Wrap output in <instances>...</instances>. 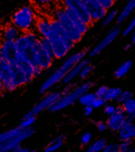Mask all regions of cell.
<instances>
[{
	"label": "cell",
	"mask_w": 135,
	"mask_h": 152,
	"mask_svg": "<svg viewBox=\"0 0 135 152\" xmlns=\"http://www.w3.org/2000/svg\"><path fill=\"white\" fill-rule=\"evenodd\" d=\"M54 20H57L58 23L62 26V28L66 31V34L69 35V38L73 40V43H78L83 39L84 34L89 30V26L85 24L78 16H76L73 12L68 11V10L62 8V7H57L54 10Z\"/></svg>",
	"instance_id": "1"
},
{
	"label": "cell",
	"mask_w": 135,
	"mask_h": 152,
	"mask_svg": "<svg viewBox=\"0 0 135 152\" xmlns=\"http://www.w3.org/2000/svg\"><path fill=\"white\" fill-rule=\"evenodd\" d=\"M27 149H29L27 147H22V145H20V148H19V151H18V152H27Z\"/></svg>",
	"instance_id": "42"
},
{
	"label": "cell",
	"mask_w": 135,
	"mask_h": 152,
	"mask_svg": "<svg viewBox=\"0 0 135 152\" xmlns=\"http://www.w3.org/2000/svg\"><path fill=\"white\" fill-rule=\"evenodd\" d=\"M131 67H132V61H131V59L124 61L122 65H119V66L116 67L115 73H114L115 78H123V77H126L127 73L131 70Z\"/></svg>",
	"instance_id": "19"
},
{
	"label": "cell",
	"mask_w": 135,
	"mask_h": 152,
	"mask_svg": "<svg viewBox=\"0 0 135 152\" xmlns=\"http://www.w3.org/2000/svg\"><path fill=\"white\" fill-rule=\"evenodd\" d=\"M95 126L97 128L99 132H105V131H107L105 121H95Z\"/></svg>",
	"instance_id": "38"
},
{
	"label": "cell",
	"mask_w": 135,
	"mask_h": 152,
	"mask_svg": "<svg viewBox=\"0 0 135 152\" xmlns=\"http://www.w3.org/2000/svg\"><path fill=\"white\" fill-rule=\"evenodd\" d=\"M96 98V96H95V93H92V92H86V93H84L83 96H80V98H78V102L81 104L83 106H86V105H92V102H93V100Z\"/></svg>",
	"instance_id": "25"
},
{
	"label": "cell",
	"mask_w": 135,
	"mask_h": 152,
	"mask_svg": "<svg viewBox=\"0 0 135 152\" xmlns=\"http://www.w3.org/2000/svg\"><path fill=\"white\" fill-rule=\"evenodd\" d=\"M85 152H89V151H88V149H86V151H85Z\"/></svg>",
	"instance_id": "47"
},
{
	"label": "cell",
	"mask_w": 135,
	"mask_h": 152,
	"mask_svg": "<svg viewBox=\"0 0 135 152\" xmlns=\"http://www.w3.org/2000/svg\"><path fill=\"white\" fill-rule=\"evenodd\" d=\"M92 70H93V66L91 65V63H88V65H85V66H84L83 69L80 70L77 78H80V80H84V78H86L89 74H91V72H92Z\"/></svg>",
	"instance_id": "30"
},
{
	"label": "cell",
	"mask_w": 135,
	"mask_h": 152,
	"mask_svg": "<svg viewBox=\"0 0 135 152\" xmlns=\"http://www.w3.org/2000/svg\"><path fill=\"white\" fill-rule=\"evenodd\" d=\"M61 7L70 12H73L76 16H78L84 23L88 24V26L93 24L92 20H91V16H89L88 8H86V6L83 3V0H62V6Z\"/></svg>",
	"instance_id": "7"
},
{
	"label": "cell",
	"mask_w": 135,
	"mask_h": 152,
	"mask_svg": "<svg viewBox=\"0 0 135 152\" xmlns=\"http://www.w3.org/2000/svg\"><path fill=\"white\" fill-rule=\"evenodd\" d=\"M97 3L100 4L101 8H104L107 12L109 11V10L114 7V4H115V1L114 0H97Z\"/></svg>",
	"instance_id": "32"
},
{
	"label": "cell",
	"mask_w": 135,
	"mask_h": 152,
	"mask_svg": "<svg viewBox=\"0 0 135 152\" xmlns=\"http://www.w3.org/2000/svg\"><path fill=\"white\" fill-rule=\"evenodd\" d=\"M39 39H41L39 35L34 30H31V31L22 32L20 37L15 40V46H16L19 58L31 63L34 67H35L37 53L38 49H39Z\"/></svg>",
	"instance_id": "3"
},
{
	"label": "cell",
	"mask_w": 135,
	"mask_h": 152,
	"mask_svg": "<svg viewBox=\"0 0 135 152\" xmlns=\"http://www.w3.org/2000/svg\"><path fill=\"white\" fill-rule=\"evenodd\" d=\"M130 43H131V45H134V43H135V34H134V32L131 34V42H130Z\"/></svg>",
	"instance_id": "43"
},
{
	"label": "cell",
	"mask_w": 135,
	"mask_h": 152,
	"mask_svg": "<svg viewBox=\"0 0 135 152\" xmlns=\"http://www.w3.org/2000/svg\"><path fill=\"white\" fill-rule=\"evenodd\" d=\"M83 113H84V116H91L93 113V108L91 105H86V106H84V110H83Z\"/></svg>",
	"instance_id": "39"
},
{
	"label": "cell",
	"mask_w": 135,
	"mask_h": 152,
	"mask_svg": "<svg viewBox=\"0 0 135 152\" xmlns=\"http://www.w3.org/2000/svg\"><path fill=\"white\" fill-rule=\"evenodd\" d=\"M114 1H116V0H114Z\"/></svg>",
	"instance_id": "48"
},
{
	"label": "cell",
	"mask_w": 135,
	"mask_h": 152,
	"mask_svg": "<svg viewBox=\"0 0 135 152\" xmlns=\"http://www.w3.org/2000/svg\"><path fill=\"white\" fill-rule=\"evenodd\" d=\"M0 57L3 58L4 61H7L8 63H11V65H15L16 61L19 59L15 42H11V40H1V42H0Z\"/></svg>",
	"instance_id": "10"
},
{
	"label": "cell",
	"mask_w": 135,
	"mask_h": 152,
	"mask_svg": "<svg viewBox=\"0 0 135 152\" xmlns=\"http://www.w3.org/2000/svg\"><path fill=\"white\" fill-rule=\"evenodd\" d=\"M35 22H37V15H35L34 8L30 6H23L16 12H14L11 18V24L16 27L20 32L34 30Z\"/></svg>",
	"instance_id": "6"
},
{
	"label": "cell",
	"mask_w": 135,
	"mask_h": 152,
	"mask_svg": "<svg viewBox=\"0 0 135 152\" xmlns=\"http://www.w3.org/2000/svg\"><path fill=\"white\" fill-rule=\"evenodd\" d=\"M107 140L104 137H99L97 140H95L91 145L88 147V151L89 152H101V149L105 147Z\"/></svg>",
	"instance_id": "23"
},
{
	"label": "cell",
	"mask_w": 135,
	"mask_h": 152,
	"mask_svg": "<svg viewBox=\"0 0 135 152\" xmlns=\"http://www.w3.org/2000/svg\"><path fill=\"white\" fill-rule=\"evenodd\" d=\"M119 34H120V27H114V28H112L111 31H109L92 50H91V51H89V57H96V55H99L104 49H107V47L119 37Z\"/></svg>",
	"instance_id": "11"
},
{
	"label": "cell",
	"mask_w": 135,
	"mask_h": 152,
	"mask_svg": "<svg viewBox=\"0 0 135 152\" xmlns=\"http://www.w3.org/2000/svg\"><path fill=\"white\" fill-rule=\"evenodd\" d=\"M92 86H93V83L91 82V81H86V82H84V83H81V85L76 86L75 89H70L68 93L61 94L60 98H58V100L55 101V102L53 104V105L50 106L47 110H50V112H58V110L65 109V108H68L69 105L75 104L76 101L80 98V96H83L84 93L89 92V89H91Z\"/></svg>",
	"instance_id": "5"
},
{
	"label": "cell",
	"mask_w": 135,
	"mask_h": 152,
	"mask_svg": "<svg viewBox=\"0 0 135 152\" xmlns=\"http://www.w3.org/2000/svg\"><path fill=\"white\" fill-rule=\"evenodd\" d=\"M89 61L86 59V58H84V59H81L78 63H76L75 66L72 67V69L69 70V72L65 74V77L61 80V82L63 83V85H70V83H73V81L76 80V77L78 75V73H80V70L83 69L85 65H88Z\"/></svg>",
	"instance_id": "13"
},
{
	"label": "cell",
	"mask_w": 135,
	"mask_h": 152,
	"mask_svg": "<svg viewBox=\"0 0 135 152\" xmlns=\"http://www.w3.org/2000/svg\"><path fill=\"white\" fill-rule=\"evenodd\" d=\"M34 28L35 32L39 35V38H45L50 42L53 54H54V59H62L69 54V46L54 32V30L52 28V24H50V19H46V18L37 19Z\"/></svg>",
	"instance_id": "2"
},
{
	"label": "cell",
	"mask_w": 135,
	"mask_h": 152,
	"mask_svg": "<svg viewBox=\"0 0 135 152\" xmlns=\"http://www.w3.org/2000/svg\"><path fill=\"white\" fill-rule=\"evenodd\" d=\"M118 10L115 8H111L108 12H107V15L103 18V27H108L109 24L114 22V20L116 19V15H118Z\"/></svg>",
	"instance_id": "26"
},
{
	"label": "cell",
	"mask_w": 135,
	"mask_h": 152,
	"mask_svg": "<svg viewBox=\"0 0 135 152\" xmlns=\"http://www.w3.org/2000/svg\"><path fill=\"white\" fill-rule=\"evenodd\" d=\"M101 152H119L118 151V144L116 143H107L105 147L101 149Z\"/></svg>",
	"instance_id": "36"
},
{
	"label": "cell",
	"mask_w": 135,
	"mask_h": 152,
	"mask_svg": "<svg viewBox=\"0 0 135 152\" xmlns=\"http://www.w3.org/2000/svg\"><path fill=\"white\" fill-rule=\"evenodd\" d=\"M61 96V92H58V90H53V92H49L45 97L42 98V100L39 101V102L37 104V105L32 108V109H30L29 112L26 113V116H35L37 117L39 113H42L43 110L49 109L50 106L53 105V104L55 102V101L60 98Z\"/></svg>",
	"instance_id": "8"
},
{
	"label": "cell",
	"mask_w": 135,
	"mask_h": 152,
	"mask_svg": "<svg viewBox=\"0 0 135 152\" xmlns=\"http://www.w3.org/2000/svg\"><path fill=\"white\" fill-rule=\"evenodd\" d=\"M50 24H52V28L54 30V32H55V34H57L58 37H60L61 39H62L63 42H65L66 45L69 46V49L72 50L73 47L76 46V45H75V43H73V40L69 38V35L66 34V31H65V30L62 28V26H61V24L58 23L57 20H54V19H50Z\"/></svg>",
	"instance_id": "15"
},
{
	"label": "cell",
	"mask_w": 135,
	"mask_h": 152,
	"mask_svg": "<svg viewBox=\"0 0 135 152\" xmlns=\"http://www.w3.org/2000/svg\"><path fill=\"white\" fill-rule=\"evenodd\" d=\"M130 98H132V92L131 90H122L120 92V94H119V97L116 98V102L120 105V104H123V102H126L127 100H130Z\"/></svg>",
	"instance_id": "28"
},
{
	"label": "cell",
	"mask_w": 135,
	"mask_h": 152,
	"mask_svg": "<svg viewBox=\"0 0 135 152\" xmlns=\"http://www.w3.org/2000/svg\"><path fill=\"white\" fill-rule=\"evenodd\" d=\"M3 93H4V90H3V88H1V83H0V96L3 94Z\"/></svg>",
	"instance_id": "44"
},
{
	"label": "cell",
	"mask_w": 135,
	"mask_h": 152,
	"mask_svg": "<svg viewBox=\"0 0 135 152\" xmlns=\"http://www.w3.org/2000/svg\"><path fill=\"white\" fill-rule=\"evenodd\" d=\"M134 8H135V0H128L127 4L123 7V10L120 12H118V15H116V23H119V24L124 23L130 18V15L134 12Z\"/></svg>",
	"instance_id": "16"
},
{
	"label": "cell",
	"mask_w": 135,
	"mask_h": 152,
	"mask_svg": "<svg viewBox=\"0 0 135 152\" xmlns=\"http://www.w3.org/2000/svg\"><path fill=\"white\" fill-rule=\"evenodd\" d=\"M132 148V141L131 140H120L118 144V151L119 152H127Z\"/></svg>",
	"instance_id": "29"
},
{
	"label": "cell",
	"mask_w": 135,
	"mask_h": 152,
	"mask_svg": "<svg viewBox=\"0 0 135 152\" xmlns=\"http://www.w3.org/2000/svg\"><path fill=\"white\" fill-rule=\"evenodd\" d=\"M107 90H108V86H105V85H100V86H97V88H96V90H95L93 93H95V96H96L97 98H103L104 96H105Z\"/></svg>",
	"instance_id": "33"
},
{
	"label": "cell",
	"mask_w": 135,
	"mask_h": 152,
	"mask_svg": "<svg viewBox=\"0 0 135 152\" xmlns=\"http://www.w3.org/2000/svg\"><path fill=\"white\" fill-rule=\"evenodd\" d=\"M127 152H135V149H134V148H131L130 151H127Z\"/></svg>",
	"instance_id": "46"
},
{
	"label": "cell",
	"mask_w": 135,
	"mask_h": 152,
	"mask_svg": "<svg viewBox=\"0 0 135 152\" xmlns=\"http://www.w3.org/2000/svg\"><path fill=\"white\" fill-rule=\"evenodd\" d=\"M20 148V144L12 143V141H6L0 144V152H18Z\"/></svg>",
	"instance_id": "24"
},
{
	"label": "cell",
	"mask_w": 135,
	"mask_h": 152,
	"mask_svg": "<svg viewBox=\"0 0 135 152\" xmlns=\"http://www.w3.org/2000/svg\"><path fill=\"white\" fill-rule=\"evenodd\" d=\"M35 121H37V117H35V116H26V115H24L23 120L20 121V124L18 126H19V128H22V129L30 128V126H32L35 124Z\"/></svg>",
	"instance_id": "27"
},
{
	"label": "cell",
	"mask_w": 135,
	"mask_h": 152,
	"mask_svg": "<svg viewBox=\"0 0 135 152\" xmlns=\"http://www.w3.org/2000/svg\"><path fill=\"white\" fill-rule=\"evenodd\" d=\"M65 143V135H58L57 137H54L43 149V152H57L61 147Z\"/></svg>",
	"instance_id": "18"
},
{
	"label": "cell",
	"mask_w": 135,
	"mask_h": 152,
	"mask_svg": "<svg viewBox=\"0 0 135 152\" xmlns=\"http://www.w3.org/2000/svg\"><path fill=\"white\" fill-rule=\"evenodd\" d=\"M122 105V110L126 116H131V115H135V100L134 98H130L127 100L126 102L120 104Z\"/></svg>",
	"instance_id": "22"
},
{
	"label": "cell",
	"mask_w": 135,
	"mask_h": 152,
	"mask_svg": "<svg viewBox=\"0 0 135 152\" xmlns=\"http://www.w3.org/2000/svg\"><path fill=\"white\" fill-rule=\"evenodd\" d=\"M38 4H41V6H47V4H52L54 0H35Z\"/></svg>",
	"instance_id": "40"
},
{
	"label": "cell",
	"mask_w": 135,
	"mask_h": 152,
	"mask_svg": "<svg viewBox=\"0 0 135 152\" xmlns=\"http://www.w3.org/2000/svg\"><path fill=\"white\" fill-rule=\"evenodd\" d=\"M86 54H88L86 50H80V51H77L76 54L70 55V57L68 58V59H66L65 62H63L62 65H61V66L58 67L54 73H53V74H50V77H47L46 81L42 83V86H41V89H39L41 94H42V93H46L47 90H50L52 88H54L58 82H61V80L65 77L66 73L69 72L76 63H78L81 59H84Z\"/></svg>",
	"instance_id": "4"
},
{
	"label": "cell",
	"mask_w": 135,
	"mask_h": 152,
	"mask_svg": "<svg viewBox=\"0 0 135 152\" xmlns=\"http://www.w3.org/2000/svg\"><path fill=\"white\" fill-rule=\"evenodd\" d=\"M118 135L120 140H134L135 137V125L132 121H128L126 118L124 124L120 126V129L118 131Z\"/></svg>",
	"instance_id": "14"
},
{
	"label": "cell",
	"mask_w": 135,
	"mask_h": 152,
	"mask_svg": "<svg viewBox=\"0 0 135 152\" xmlns=\"http://www.w3.org/2000/svg\"><path fill=\"white\" fill-rule=\"evenodd\" d=\"M120 92H122L120 88H108V90H107L105 96L103 97V100L105 101V102H111V101H115L116 98L119 97Z\"/></svg>",
	"instance_id": "21"
},
{
	"label": "cell",
	"mask_w": 135,
	"mask_h": 152,
	"mask_svg": "<svg viewBox=\"0 0 135 152\" xmlns=\"http://www.w3.org/2000/svg\"><path fill=\"white\" fill-rule=\"evenodd\" d=\"M134 28H135V19L132 18V19L130 20V23H127V26L124 27V30H123V31H120V32H122V35H123V37H128L130 34H132V32H134Z\"/></svg>",
	"instance_id": "31"
},
{
	"label": "cell",
	"mask_w": 135,
	"mask_h": 152,
	"mask_svg": "<svg viewBox=\"0 0 135 152\" xmlns=\"http://www.w3.org/2000/svg\"><path fill=\"white\" fill-rule=\"evenodd\" d=\"M20 34H22V32H20L15 26H12V24H7V26L1 30V39L15 42V40L20 37Z\"/></svg>",
	"instance_id": "17"
},
{
	"label": "cell",
	"mask_w": 135,
	"mask_h": 152,
	"mask_svg": "<svg viewBox=\"0 0 135 152\" xmlns=\"http://www.w3.org/2000/svg\"><path fill=\"white\" fill-rule=\"evenodd\" d=\"M124 121H126V115L123 112L114 113V115L108 116V120L105 121L107 129H109L112 132H118L119 129H120V126L124 124Z\"/></svg>",
	"instance_id": "12"
},
{
	"label": "cell",
	"mask_w": 135,
	"mask_h": 152,
	"mask_svg": "<svg viewBox=\"0 0 135 152\" xmlns=\"http://www.w3.org/2000/svg\"><path fill=\"white\" fill-rule=\"evenodd\" d=\"M132 46H134V45H131V43H127L126 46H124V50H126V51H128V50L132 49Z\"/></svg>",
	"instance_id": "41"
},
{
	"label": "cell",
	"mask_w": 135,
	"mask_h": 152,
	"mask_svg": "<svg viewBox=\"0 0 135 152\" xmlns=\"http://www.w3.org/2000/svg\"><path fill=\"white\" fill-rule=\"evenodd\" d=\"M81 145H84V147H86V145H89L91 144V141H92V133L91 132H85V133H83V136H81Z\"/></svg>",
	"instance_id": "34"
},
{
	"label": "cell",
	"mask_w": 135,
	"mask_h": 152,
	"mask_svg": "<svg viewBox=\"0 0 135 152\" xmlns=\"http://www.w3.org/2000/svg\"><path fill=\"white\" fill-rule=\"evenodd\" d=\"M105 104L107 102L103 100V98H97V97H96L95 100H93V102H92V105H91V106H92L93 109H97V108H103Z\"/></svg>",
	"instance_id": "37"
},
{
	"label": "cell",
	"mask_w": 135,
	"mask_h": 152,
	"mask_svg": "<svg viewBox=\"0 0 135 152\" xmlns=\"http://www.w3.org/2000/svg\"><path fill=\"white\" fill-rule=\"evenodd\" d=\"M116 112H118L116 105H112V104H105V105H104V113H105L107 116H111Z\"/></svg>",
	"instance_id": "35"
},
{
	"label": "cell",
	"mask_w": 135,
	"mask_h": 152,
	"mask_svg": "<svg viewBox=\"0 0 135 152\" xmlns=\"http://www.w3.org/2000/svg\"><path fill=\"white\" fill-rule=\"evenodd\" d=\"M19 131H20V128H19V126H16V128H11V129H8V131L1 132V133H0V144L6 143V141L11 140L12 137H15V136L19 133Z\"/></svg>",
	"instance_id": "20"
},
{
	"label": "cell",
	"mask_w": 135,
	"mask_h": 152,
	"mask_svg": "<svg viewBox=\"0 0 135 152\" xmlns=\"http://www.w3.org/2000/svg\"><path fill=\"white\" fill-rule=\"evenodd\" d=\"M31 82L29 77L24 74V72L22 69L16 66V65H12V70H11V77H10V83H8V90L7 92H14L18 88H22V86L27 85V83Z\"/></svg>",
	"instance_id": "9"
},
{
	"label": "cell",
	"mask_w": 135,
	"mask_h": 152,
	"mask_svg": "<svg viewBox=\"0 0 135 152\" xmlns=\"http://www.w3.org/2000/svg\"><path fill=\"white\" fill-rule=\"evenodd\" d=\"M27 152H37V151H35V149H30L29 148V149H27Z\"/></svg>",
	"instance_id": "45"
}]
</instances>
